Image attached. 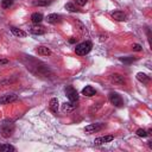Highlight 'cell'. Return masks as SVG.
Returning a JSON list of instances; mask_svg holds the SVG:
<instances>
[{"instance_id": "obj_16", "label": "cell", "mask_w": 152, "mask_h": 152, "mask_svg": "<svg viewBox=\"0 0 152 152\" xmlns=\"http://www.w3.org/2000/svg\"><path fill=\"white\" fill-rule=\"evenodd\" d=\"M11 32H12L14 36H17V37H26V34H27L25 31L18 29V27H15V26H12V27H11Z\"/></svg>"}, {"instance_id": "obj_19", "label": "cell", "mask_w": 152, "mask_h": 152, "mask_svg": "<svg viewBox=\"0 0 152 152\" xmlns=\"http://www.w3.org/2000/svg\"><path fill=\"white\" fill-rule=\"evenodd\" d=\"M137 79H138V81H140L141 83H147V82L150 81V77H148L146 74H144V72H138V74H137Z\"/></svg>"}, {"instance_id": "obj_21", "label": "cell", "mask_w": 152, "mask_h": 152, "mask_svg": "<svg viewBox=\"0 0 152 152\" xmlns=\"http://www.w3.org/2000/svg\"><path fill=\"white\" fill-rule=\"evenodd\" d=\"M13 4V0H3L1 1V7L3 8H10Z\"/></svg>"}, {"instance_id": "obj_10", "label": "cell", "mask_w": 152, "mask_h": 152, "mask_svg": "<svg viewBox=\"0 0 152 152\" xmlns=\"http://www.w3.org/2000/svg\"><path fill=\"white\" fill-rule=\"evenodd\" d=\"M110 79H112V81L114 83H117V84H125L126 83L125 77H124L122 75H120V74H113V75H110Z\"/></svg>"}, {"instance_id": "obj_9", "label": "cell", "mask_w": 152, "mask_h": 152, "mask_svg": "<svg viewBox=\"0 0 152 152\" xmlns=\"http://www.w3.org/2000/svg\"><path fill=\"white\" fill-rule=\"evenodd\" d=\"M114 139V136H105V137H99L94 140V144L95 145H103V144H107L109 141H112Z\"/></svg>"}, {"instance_id": "obj_22", "label": "cell", "mask_w": 152, "mask_h": 152, "mask_svg": "<svg viewBox=\"0 0 152 152\" xmlns=\"http://www.w3.org/2000/svg\"><path fill=\"white\" fill-rule=\"evenodd\" d=\"M137 136H138V137H141V138H146V137L148 136V133H147L145 129L139 128V129L137 131Z\"/></svg>"}, {"instance_id": "obj_7", "label": "cell", "mask_w": 152, "mask_h": 152, "mask_svg": "<svg viewBox=\"0 0 152 152\" xmlns=\"http://www.w3.org/2000/svg\"><path fill=\"white\" fill-rule=\"evenodd\" d=\"M30 32L32 34H36V36H41V34L45 33V29H44V26H42L39 24H36V25L30 27Z\"/></svg>"}, {"instance_id": "obj_3", "label": "cell", "mask_w": 152, "mask_h": 152, "mask_svg": "<svg viewBox=\"0 0 152 152\" xmlns=\"http://www.w3.org/2000/svg\"><path fill=\"white\" fill-rule=\"evenodd\" d=\"M65 94H67L69 101H71V102H77L79 101V94H77V91H76V89L74 87L67 86L65 87Z\"/></svg>"}, {"instance_id": "obj_1", "label": "cell", "mask_w": 152, "mask_h": 152, "mask_svg": "<svg viewBox=\"0 0 152 152\" xmlns=\"http://www.w3.org/2000/svg\"><path fill=\"white\" fill-rule=\"evenodd\" d=\"M14 124L10 122V121H5L0 125V134H1L4 138H10L13 132H14Z\"/></svg>"}, {"instance_id": "obj_20", "label": "cell", "mask_w": 152, "mask_h": 152, "mask_svg": "<svg viewBox=\"0 0 152 152\" xmlns=\"http://www.w3.org/2000/svg\"><path fill=\"white\" fill-rule=\"evenodd\" d=\"M50 4V0H34L33 5L36 6H46Z\"/></svg>"}, {"instance_id": "obj_15", "label": "cell", "mask_w": 152, "mask_h": 152, "mask_svg": "<svg viewBox=\"0 0 152 152\" xmlns=\"http://www.w3.org/2000/svg\"><path fill=\"white\" fill-rule=\"evenodd\" d=\"M31 20H32L34 24H41L42 20H43V14H42V13H38V12L33 13V14L31 15Z\"/></svg>"}, {"instance_id": "obj_14", "label": "cell", "mask_w": 152, "mask_h": 152, "mask_svg": "<svg viewBox=\"0 0 152 152\" xmlns=\"http://www.w3.org/2000/svg\"><path fill=\"white\" fill-rule=\"evenodd\" d=\"M76 107H77V105H76V102H65V103H63L62 105V109L64 110V112H71V110H74Z\"/></svg>"}, {"instance_id": "obj_27", "label": "cell", "mask_w": 152, "mask_h": 152, "mask_svg": "<svg viewBox=\"0 0 152 152\" xmlns=\"http://www.w3.org/2000/svg\"><path fill=\"white\" fill-rule=\"evenodd\" d=\"M10 61L7 58H3V60H0V65H5V64H8Z\"/></svg>"}, {"instance_id": "obj_4", "label": "cell", "mask_w": 152, "mask_h": 152, "mask_svg": "<svg viewBox=\"0 0 152 152\" xmlns=\"http://www.w3.org/2000/svg\"><path fill=\"white\" fill-rule=\"evenodd\" d=\"M109 101H110L112 105L117 106V107H121L124 105V101H122L121 96L117 93H110L109 94Z\"/></svg>"}, {"instance_id": "obj_6", "label": "cell", "mask_w": 152, "mask_h": 152, "mask_svg": "<svg viewBox=\"0 0 152 152\" xmlns=\"http://www.w3.org/2000/svg\"><path fill=\"white\" fill-rule=\"evenodd\" d=\"M17 100V95L15 94H5L0 96V105H6V103H11L13 101Z\"/></svg>"}, {"instance_id": "obj_8", "label": "cell", "mask_w": 152, "mask_h": 152, "mask_svg": "<svg viewBox=\"0 0 152 152\" xmlns=\"http://www.w3.org/2000/svg\"><path fill=\"white\" fill-rule=\"evenodd\" d=\"M46 20L50 24H60L62 22V17L60 14H57V13H51V14H49L46 17Z\"/></svg>"}, {"instance_id": "obj_26", "label": "cell", "mask_w": 152, "mask_h": 152, "mask_svg": "<svg viewBox=\"0 0 152 152\" xmlns=\"http://www.w3.org/2000/svg\"><path fill=\"white\" fill-rule=\"evenodd\" d=\"M88 0H76V4H77L79 6H84L87 4Z\"/></svg>"}, {"instance_id": "obj_2", "label": "cell", "mask_w": 152, "mask_h": 152, "mask_svg": "<svg viewBox=\"0 0 152 152\" xmlns=\"http://www.w3.org/2000/svg\"><path fill=\"white\" fill-rule=\"evenodd\" d=\"M91 43L90 42H83V43H80L79 45H76L75 48V52L80 55V56H84L87 55L90 50H91Z\"/></svg>"}, {"instance_id": "obj_28", "label": "cell", "mask_w": 152, "mask_h": 152, "mask_svg": "<svg viewBox=\"0 0 152 152\" xmlns=\"http://www.w3.org/2000/svg\"><path fill=\"white\" fill-rule=\"evenodd\" d=\"M69 42H70V43H75V42H76V38H71Z\"/></svg>"}, {"instance_id": "obj_12", "label": "cell", "mask_w": 152, "mask_h": 152, "mask_svg": "<svg viewBox=\"0 0 152 152\" xmlns=\"http://www.w3.org/2000/svg\"><path fill=\"white\" fill-rule=\"evenodd\" d=\"M82 94L84 95V96H89L90 98V96H94V95L96 94V90H95L91 86H87L86 88L82 89Z\"/></svg>"}, {"instance_id": "obj_17", "label": "cell", "mask_w": 152, "mask_h": 152, "mask_svg": "<svg viewBox=\"0 0 152 152\" xmlns=\"http://www.w3.org/2000/svg\"><path fill=\"white\" fill-rule=\"evenodd\" d=\"M50 109L52 113H57V110H58V100L56 98L50 100Z\"/></svg>"}, {"instance_id": "obj_23", "label": "cell", "mask_w": 152, "mask_h": 152, "mask_svg": "<svg viewBox=\"0 0 152 152\" xmlns=\"http://www.w3.org/2000/svg\"><path fill=\"white\" fill-rule=\"evenodd\" d=\"M120 61L124 63H132L136 61V58L134 57H120Z\"/></svg>"}, {"instance_id": "obj_24", "label": "cell", "mask_w": 152, "mask_h": 152, "mask_svg": "<svg viewBox=\"0 0 152 152\" xmlns=\"http://www.w3.org/2000/svg\"><path fill=\"white\" fill-rule=\"evenodd\" d=\"M65 10H68L69 12H76V6L71 3H68L65 4Z\"/></svg>"}, {"instance_id": "obj_13", "label": "cell", "mask_w": 152, "mask_h": 152, "mask_svg": "<svg viewBox=\"0 0 152 152\" xmlns=\"http://www.w3.org/2000/svg\"><path fill=\"white\" fill-rule=\"evenodd\" d=\"M37 53L41 56H50L51 55V50L46 46H38L37 48Z\"/></svg>"}, {"instance_id": "obj_18", "label": "cell", "mask_w": 152, "mask_h": 152, "mask_svg": "<svg viewBox=\"0 0 152 152\" xmlns=\"http://www.w3.org/2000/svg\"><path fill=\"white\" fill-rule=\"evenodd\" d=\"M0 151H3V152H14L15 147H13L10 144H1L0 145Z\"/></svg>"}, {"instance_id": "obj_5", "label": "cell", "mask_w": 152, "mask_h": 152, "mask_svg": "<svg viewBox=\"0 0 152 152\" xmlns=\"http://www.w3.org/2000/svg\"><path fill=\"white\" fill-rule=\"evenodd\" d=\"M102 128H103V124H90V125L86 126L84 131L88 134H91V133H96V132L101 131Z\"/></svg>"}, {"instance_id": "obj_25", "label": "cell", "mask_w": 152, "mask_h": 152, "mask_svg": "<svg viewBox=\"0 0 152 152\" xmlns=\"http://www.w3.org/2000/svg\"><path fill=\"white\" fill-rule=\"evenodd\" d=\"M132 50H133V51H141L143 48H141L140 44H133V45H132Z\"/></svg>"}, {"instance_id": "obj_11", "label": "cell", "mask_w": 152, "mask_h": 152, "mask_svg": "<svg viewBox=\"0 0 152 152\" xmlns=\"http://www.w3.org/2000/svg\"><path fill=\"white\" fill-rule=\"evenodd\" d=\"M112 18L115 19L117 22H124L125 19H126V14L122 11H114L112 13Z\"/></svg>"}]
</instances>
